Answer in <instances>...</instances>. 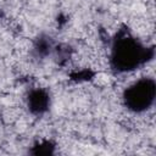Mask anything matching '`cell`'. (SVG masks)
Returning a JSON list of instances; mask_svg holds the SVG:
<instances>
[{
  "instance_id": "cell-1",
  "label": "cell",
  "mask_w": 156,
  "mask_h": 156,
  "mask_svg": "<svg viewBox=\"0 0 156 156\" xmlns=\"http://www.w3.org/2000/svg\"><path fill=\"white\" fill-rule=\"evenodd\" d=\"M155 84L151 79H143L129 87L126 91L124 100L130 110L140 112L147 110L154 102Z\"/></svg>"
},
{
  "instance_id": "cell-2",
  "label": "cell",
  "mask_w": 156,
  "mask_h": 156,
  "mask_svg": "<svg viewBox=\"0 0 156 156\" xmlns=\"http://www.w3.org/2000/svg\"><path fill=\"white\" fill-rule=\"evenodd\" d=\"M113 60L116 66H119L121 69H130L141 62L143 49L130 38H122L116 44Z\"/></svg>"
}]
</instances>
